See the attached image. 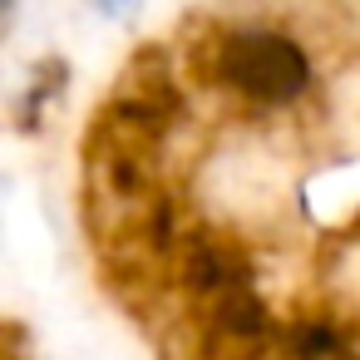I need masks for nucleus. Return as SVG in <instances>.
Wrapping results in <instances>:
<instances>
[{
	"label": "nucleus",
	"instance_id": "obj_1",
	"mask_svg": "<svg viewBox=\"0 0 360 360\" xmlns=\"http://www.w3.org/2000/svg\"><path fill=\"white\" fill-rule=\"evenodd\" d=\"M207 75L232 104L252 114H291L316 89V60L301 35L266 20H237L217 30L207 50Z\"/></svg>",
	"mask_w": 360,
	"mask_h": 360
},
{
	"label": "nucleus",
	"instance_id": "obj_3",
	"mask_svg": "<svg viewBox=\"0 0 360 360\" xmlns=\"http://www.w3.org/2000/svg\"><path fill=\"white\" fill-rule=\"evenodd\" d=\"M0 15H6V11H0Z\"/></svg>",
	"mask_w": 360,
	"mask_h": 360
},
{
	"label": "nucleus",
	"instance_id": "obj_2",
	"mask_svg": "<svg viewBox=\"0 0 360 360\" xmlns=\"http://www.w3.org/2000/svg\"><path fill=\"white\" fill-rule=\"evenodd\" d=\"M276 360H360V326L340 316H301L276 335Z\"/></svg>",
	"mask_w": 360,
	"mask_h": 360
}]
</instances>
